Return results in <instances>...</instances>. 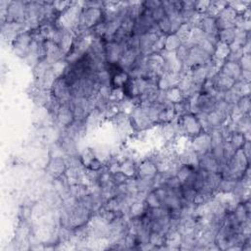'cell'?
<instances>
[{
	"label": "cell",
	"mask_w": 251,
	"mask_h": 251,
	"mask_svg": "<svg viewBox=\"0 0 251 251\" xmlns=\"http://www.w3.org/2000/svg\"><path fill=\"white\" fill-rule=\"evenodd\" d=\"M178 127L182 130L183 134H187L188 136H191L193 138L197 137L204 131L202 123L193 113H188L181 116L178 123Z\"/></svg>",
	"instance_id": "1"
},
{
	"label": "cell",
	"mask_w": 251,
	"mask_h": 251,
	"mask_svg": "<svg viewBox=\"0 0 251 251\" xmlns=\"http://www.w3.org/2000/svg\"><path fill=\"white\" fill-rule=\"evenodd\" d=\"M212 86L217 94H224L230 90L235 85V80L226 76L224 73L219 71L212 78H210Z\"/></svg>",
	"instance_id": "2"
},
{
	"label": "cell",
	"mask_w": 251,
	"mask_h": 251,
	"mask_svg": "<svg viewBox=\"0 0 251 251\" xmlns=\"http://www.w3.org/2000/svg\"><path fill=\"white\" fill-rule=\"evenodd\" d=\"M192 148L198 154V156H202L211 150V141L210 136L205 131H203L200 135L194 138L192 144Z\"/></svg>",
	"instance_id": "3"
},
{
	"label": "cell",
	"mask_w": 251,
	"mask_h": 251,
	"mask_svg": "<svg viewBox=\"0 0 251 251\" xmlns=\"http://www.w3.org/2000/svg\"><path fill=\"white\" fill-rule=\"evenodd\" d=\"M55 118L57 123L61 127H63V129H67L68 127H70L76 120L74 112L69 103H64L61 105Z\"/></svg>",
	"instance_id": "4"
},
{
	"label": "cell",
	"mask_w": 251,
	"mask_h": 251,
	"mask_svg": "<svg viewBox=\"0 0 251 251\" xmlns=\"http://www.w3.org/2000/svg\"><path fill=\"white\" fill-rule=\"evenodd\" d=\"M198 29H200L207 36H217L219 32L216 18L207 15H201Z\"/></svg>",
	"instance_id": "5"
},
{
	"label": "cell",
	"mask_w": 251,
	"mask_h": 251,
	"mask_svg": "<svg viewBox=\"0 0 251 251\" xmlns=\"http://www.w3.org/2000/svg\"><path fill=\"white\" fill-rule=\"evenodd\" d=\"M199 168L209 173H214L219 171V164L212 153L209 151L206 154L199 156Z\"/></svg>",
	"instance_id": "6"
},
{
	"label": "cell",
	"mask_w": 251,
	"mask_h": 251,
	"mask_svg": "<svg viewBox=\"0 0 251 251\" xmlns=\"http://www.w3.org/2000/svg\"><path fill=\"white\" fill-rule=\"evenodd\" d=\"M48 165H49L48 166L49 174L51 176H53L55 179L65 175L68 170V166H67L66 161L60 157H55L54 159H52L50 161V163Z\"/></svg>",
	"instance_id": "7"
},
{
	"label": "cell",
	"mask_w": 251,
	"mask_h": 251,
	"mask_svg": "<svg viewBox=\"0 0 251 251\" xmlns=\"http://www.w3.org/2000/svg\"><path fill=\"white\" fill-rule=\"evenodd\" d=\"M220 71L224 73L226 76H228L229 78H231L232 79H234L235 81L238 80L241 74V68L238 62L225 61L221 66Z\"/></svg>",
	"instance_id": "8"
},
{
	"label": "cell",
	"mask_w": 251,
	"mask_h": 251,
	"mask_svg": "<svg viewBox=\"0 0 251 251\" xmlns=\"http://www.w3.org/2000/svg\"><path fill=\"white\" fill-rule=\"evenodd\" d=\"M138 173L141 178H153L158 173V168L150 159H147L138 167Z\"/></svg>",
	"instance_id": "9"
},
{
	"label": "cell",
	"mask_w": 251,
	"mask_h": 251,
	"mask_svg": "<svg viewBox=\"0 0 251 251\" xmlns=\"http://www.w3.org/2000/svg\"><path fill=\"white\" fill-rule=\"evenodd\" d=\"M182 41L178 37L176 33H171L166 35V40H165V50L168 52H176L177 49L182 46Z\"/></svg>",
	"instance_id": "10"
},
{
	"label": "cell",
	"mask_w": 251,
	"mask_h": 251,
	"mask_svg": "<svg viewBox=\"0 0 251 251\" xmlns=\"http://www.w3.org/2000/svg\"><path fill=\"white\" fill-rule=\"evenodd\" d=\"M229 138H230L229 142L231 143V145L233 146L235 151H236L238 149H241L243 144H244V142L247 141L246 136L243 133L237 132V131L234 132Z\"/></svg>",
	"instance_id": "11"
},
{
	"label": "cell",
	"mask_w": 251,
	"mask_h": 251,
	"mask_svg": "<svg viewBox=\"0 0 251 251\" xmlns=\"http://www.w3.org/2000/svg\"><path fill=\"white\" fill-rule=\"evenodd\" d=\"M235 34V28L221 30L218 32V39L220 43H223L230 47L234 43Z\"/></svg>",
	"instance_id": "12"
},
{
	"label": "cell",
	"mask_w": 251,
	"mask_h": 251,
	"mask_svg": "<svg viewBox=\"0 0 251 251\" xmlns=\"http://www.w3.org/2000/svg\"><path fill=\"white\" fill-rule=\"evenodd\" d=\"M232 90L240 97L250 95V82H243L236 80Z\"/></svg>",
	"instance_id": "13"
},
{
	"label": "cell",
	"mask_w": 251,
	"mask_h": 251,
	"mask_svg": "<svg viewBox=\"0 0 251 251\" xmlns=\"http://www.w3.org/2000/svg\"><path fill=\"white\" fill-rule=\"evenodd\" d=\"M235 107L241 115L248 114L250 111V95L240 97Z\"/></svg>",
	"instance_id": "14"
},
{
	"label": "cell",
	"mask_w": 251,
	"mask_h": 251,
	"mask_svg": "<svg viewBox=\"0 0 251 251\" xmlns=\"http://www.w3.org/2000/svg\"><path fill=\"white\" fill-rule=\"evenodd\" d=\"M157 26L161 31L162 35L171 34V21L170 18L165 16L161 21L157 23Z\"/></svg>",
	"instance_id": "15"
},
{
	"label": "cell",
	"mask_w": 251,
	"mask_h": 251,
	"mask_svg": "<svg viewBox=\"0 0 251 251\" xmlns=\"http://www.w3.org/2000/svg\"><path fill=\"white\" fill-rule=\"evenodd\" d=\"M238 63L241 71H250V54H244Z\"/></svg>",
	"instance_id": "16"
}]
</instances>
